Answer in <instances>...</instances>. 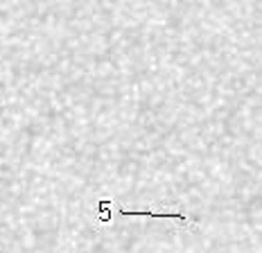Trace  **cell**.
I'll use <instances>...</instances> for the list:
<instances>
[{
	"label": "cell",
	"mask_w": 262,
	"mask_h": 253,
	"mask_svg": "<svg viewBox=\"0 0 262 253\" xmlns=\"http://www.w3.org/2000/svg\"><path fill=\"white\" fill-rule=\"evenodd\" d=\"M120 217H165V219H172L181 230H190L194 226V219L183 215V213H151V210H118Z\"/></svg>",
	"instance_id": "1"
}]
</instances>
